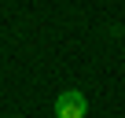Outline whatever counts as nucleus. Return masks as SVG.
I'll list each match as a JSON object with an SVG mask.
<instances>
[{
	"instance_id": "f257e3e1",
	"label": "nucleus",
	"mask_w": 125,
	"mask_h": 118,
	"mask_svg": "<svg viewBox=\"0 0 125 118\" xmlns=\"http://www.w3.org/2000/svg\"><path fill=\"white\" fill-rule=\"evenodd\" d=\"M88 114V100L81 89H66V92H59L55 100V118H85Z\"/></svg>"
}]
</instances>
